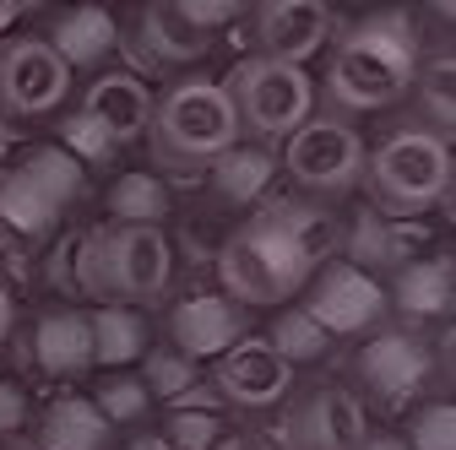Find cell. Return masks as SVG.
<instances>
[{
	"mask_svg": "<svg viewBox=\"0 0 456 450\" xmlns=\"http://www.w3.org/2000/svg\"><path fill=\"white\" fill-rule=\"evenodd\" d=\"M331 255V217L305 196H266L217 245V293L240 309H282Z\"/></svg>",
	"mask_w": 456,
	"mask_h": 450,
	"instance_id": "obj_1",
	"label": "cell"
},
{
	"mask_svg": "<svg viewBox=\"0 0 456 450\" xmlns=\"http://www.w3.org/2000/svg\"><path fill=\"white\" fill-rule=\"evenodd\" d=\"M424 60V22L413 6H375L359 22L337 28L326 44V71L315 76V108L337 120L386 115L408 98Z\"/></svg>",
	"mask_w": 456,
	"mask_h": 450,
	"instance_id": "obj_2",
	"label": "cell"
},
{
	"mask_svg": "<svg viewBox=\"0 0 456 450\" xmlns=\"http://www.w3.org/2000/svg\"><path fill=\"white\" fill-rule=\"evenodd\" d=\"M66 255H71V299H93V304L158 309L180 271L175 234L142 229V222H98Z\"/></svg>",
	"mask_w": 456,
	"mask_h": 450,
	"instance_id": "obj_3",
	"label": "cell"
},
{
	"mask_svg": "<svg viewBox=\"0 0 456 450\" xmlns=\"http://www.w3.org/2000/svg\"><path fill=\"white\" fill-rule=\"evenodd\" d=\"M142 141H147V168L158 180H168V185L201 180L207 168L240 141V120H234V103H228L223 82L180 71L152 98Z\"/></svg>",
	"mask_w": 456,
	"mask_h": 450,
	"instance_id": "obj_4",
	"label": "cell"
},
{
	"mask_svg": "<svg viewBox=\"0 0 456 450\" xmlns=\"http://www.w3.org/2000/svg\"><path fill=\"white\" fill-rule=\"evenodd\" d=\"M364 206L413 222L424 212H440L451 201V141H440L424 125H391L375 147H364V174H359Z\"/></svg>",
	"mask_w": 456,
	"mask_h": 450,
	"instance_id": "obj_5",
	"label": "cell"
},
{
	"mask_svg": "<svg viewBox=\"0 0 456 450\" xmlns=\"http://www.w3.org/2000/svg\"><path fill=\"white\" fill-rule=\"evenodd\" d=\"M217 82H223L228 103H234L240 141H256V147L277 152L315 115V76H310V66L266 60V54H240Z\"/></svg>",
	"mask_w": 456,
	"mask_h": 450,
	"instance_id": "obj_6",
	"label": "cell"
},
{
	"mask_svg": "<svg viewBox=\"0 0 456 450\" xmlns=\"http://www.w3.org/2000/svg\"><path fill=\"white\" fill-rule=\"evenodd\" d=\"M440 348L429 342L424 331L413 325H380L370 336H359V348H354V364H348V380L359 390V402L386 418H403L408 407H419L429 397V385L440 380Z\"/></svg>",
	"mask_w": 456,
	"mask_h": 450,
	"instance_id": "obj_7",
	"label": "cell"
},
{
	"mask_svg": "<svg viewBox=\"0 0 456 450\" xmlns=\"http://www.w3.org/2000/svg\"><path fill=\"white\" fill-rule=\"evenodd\" d=\"M364 136L354 131V120H337V115H315L277 147V174L289 180L305 201H342L359 190L364 174Z\"/></svg>",
	"mask_w": 456,
	"mask_h": 450,
	"instance_id": "obj_8",
	"label": "cell"
},
{
	"mask_svg": "<svg viewBox=\"0 0 456 450\" xmlns=\"http://www.w3.org/2000/svg\"><path fill=\"white\" fill-rule=\"evenodd\" d=\"M375 418L359 402V390L342 374H321L310 385H294L282 402V423L266 429L282 450H359L370 439Z\"/></svg>",
	"mask_w": 456,
	"mask_h": 450,
	"instance_id": "obj_9",
	"label": "cell"
},
{
	"mask_svg": "<svg viewBox=\"0 0 456 450\" xmlns=\"http://www.w3.org/2000/svg\"><path fill=\"white\" fill-rule=\"evenodd\" d=\"M71 66L54 54L38 33H6L0 38V120L12 131L38 125L71 103Z\"/></svg>",
	"mask_w": 456,
	"mask_h": 450,
	"instance_id": "obj_10",
	"label": "cell"
},
{
	"mask_svg": "<svg viewBox=\"0 0 456 450\" xmlns=\"http://www.w3.org/2000/svg\"><path fill=\"white\" fill-rule=\"evenodd\" d=\"M299 369H289L261 331H245L234 348H223L207 364V390L217 397L223 413H277L282 402L294 397Z\"/></svg>",
	"mask_w": 456,
	"mask_h": 450,
	"instance_id": "obj_11",
	"label": "cell"
},
{
	"mask_svg": "<svg viewBox=\"0 0 456 450\" xmlns=\"http://www.w3.org/2000/svg\"><path fill=\"white\" fill-rule=\"evenodd\" d=\"M294 304L310 309V320L331 336V342H359V336H370V331H380L391 320L386 283L370 277V271H359V266H348V261H337V255H326L310 271V283H305V293Z\"/></svg>",
	"mask_w": 456,
	"mask_h": 450,
	"instance_id": "obj_12",
	"label": "cell"
},
{
	"mask_svg": "<svg viewBox=\"0 0 456 450\" xmlns=\"http://www.w3.org/2000/svg\"><path fill=\"white\" fill-rule=\"evenodd\" d=\"M245 22H250V54L289 66H310L337 38L331 0H250Z\"/></svg>",
	"mask_w": 456,
	"mask_h": 450,
	"instance_id": "obj_13",
	"label": "cell"
},
{
	"mask_svg": "<svg viewBox=\"0 0 456 450\" xmlns=\"http://www.w3.org/2000/svg\"><path fill=\"white\" fill-rule=\"evenodd\" d=\"M212 33L185 22L175 12V0H142L136 17L120 28V54H131V71H185L212 54Z\"/></svg>",
	"mask_w": 456,
	"mask_h": 450,
	"instance_id": "obj_14",
	"label": "cell"
},
{
	"mask_svg": "<svg viewBox=\"0 0 456 450\" xmlns=\"http://www.w3.org/2000/svg\"><path fill=\"white\" fill-rule=\"evenodd\" d=\"M77 115L82 120H93L114 147H136L142 141V131H147V115H152V87H147V76L142 71H131V66H103V71H93L87 82H82V92H77Z\"/></svg>",
	"mask_w": 456,
	"mask_h": 450,
	"instance_id": "obj_15",
	"label": "cell"
},
{
	"mask_svg": "<svg viewBox=\"0 0 456 450\" xmlns=\"http://www.w3.org/2000/svg\"><path fill=\"white\" fill-rule=\"evenodd\" d=\"M22 364L44 380H82L93 374V336H87V304H49L28 325Z\"/></svg>",
	"mask_w": 456,
	"mask_h": 450,
	"instance_id": "obj_16",
	"label": "cell"
},
{
	"mask_svg": "<svg viewBox=\"0 0 456 450\" xmlns=\"http://www.w3.org/2000/svg\"><path fill=\"white\" fill-rule=\"evenodd\" d=\"M245 315L250 309H240L234 299H223V293H191L180 304H168V315H163V342L180 348L185 358H196L207 369L223 348H234L240 336L250 331Z\"/></svg>",
	"mask_w": 456,
	"mask_h": 450,
	"instance_id": "obj_17",
	"label": "cell"
},
{
	"mask_svg": "<svg viewBox=\"0 0 456 450\" xmlns=\"http://www.w3.org/2000/svg\"><path fill=\"white\" fill-rule=\"evenodd\" d=\"M61 60L77 71H103L114 54H120V22H114V12L103 6V0H77V6H61L49 17V28L38 33Z\"/></svg>",
	"mask_w": 456,
	"mask_h": 450,
	"instance_id": "obj_18",
	"label": "cell"
},
{
	"mask_svg": "<svg viewBox=\"0 0 456 450\" xmlns=\"http://www.w3.org/2000/svg\"><path fill=\"white\" fill-rule=\"evenodd\" d=\"M386 309L413 331H424L429 320H445L451 315V255L445 250L408 255L386 283Z\"/></svg>",
	"mask_w": 456,
	"mask_h": 450,
	"instance_id": "obj_19",
	"label": "cell"
},
{
	"mask_svg": "<svg viewBox=\"0 0 456 450\" xmlns=\"http://www.w3.org/2000/svg\"><path fill=\"white\" fill-rule=\"evenodd\" d=\"M114 439L120 434L98 418L87 390H61L33 418V450H109Z\"/></svg>",
	"mask_w": 456,
	"mask_h": 450,
	"instance_id": "obj_20",
	"label": "cell"
},
{
	"mask_svg": "<svg viewBox=\"0 0 456 450\" xmlns=\"http://www.w3.org/2000/svg\"><path fill=\"white\" fill-rule=\"evenodd\" d=\"M331 255L337 261H348L370 277H391L396 266L408 261V245H403V222H391L370 206L348 212V222L342 229H331Z\"/></svg>",
	"mask_w": 456,
	"mask_h": 450,
	"instance_id": "obj_21",
	"label": "cell"
},
{
	"mask_svg": "<svg viewBox=\"0 0 456 450\" xmlns=\"http://www.w3.org/2000/svg\"><path fill=\"white\" fill-rule=\"evenodd\" d=\"M201 180H207V190H212L217 206L250 212V206L266 201V190H272V180H277V152H272V147H256V141H234Z\"/></svg>",
	"mask_w": 456,
	"mask_h": 450,
	"instance_id": "obj_22",
	"label": "cell"
},
{
	"mask_svg": "<svg viewBox=\"0 0 456 450\" xmlns=\"http://www.w3.org/2000/svg\"><path fill=\"white\" fill-rule=\"evenodd\" d=\"M87 336H93V369H136L142 353L158 342L147 309L131 304H87Z\"/></svg>",
	"mask_w": 456,
	"mask_h": 450,
	"instance_id": "obj_23",
	"label": "cell"
},
{
	"mask_svg": "<svg viewBox=\"0 0 456 450\" xmlns=\"http://www.w3.org/2000/svg\"><path fill=\"white\" fill-rule=\"evenodd\" d=\"M152 429H158V439H163L168 450H212V445L228 434V413L217 407V397H212L207 380H201V385L185 390L180 402L158 407Z\"/></svg>",
	"mask_w": 456,
	"mask_h": 450,
	"instance_id": "obj_24",
	"label": "cell"
},
{
	"mask_svg": "<svg viewBox=\"0 0 456 450\" xmlns=\"http://www.w3.org/2000/svg\"><path fill=\"white\" fill-rule=\"evenodd\" d=\"M456 60H451V44H435V49H424V60H419V71H413V87H408V98H413V125H424V131H435L440 141H451V125H456Z\"/></svg>",
	"mask_w": 456,
	"mask_h": 450,
	"instance_id": "obj_25",
	"label": "cell"
},
{
	"mask_svg": "<svg viewBox=\"0 0 456 450\" xmlns=\"http://www.w3.org/2000/svg\"><path fill=\"white\" fill-rule=\"evenodd\" d=\"M103 222H142V229H168L175 217V190L168 180H158L152 168H126L114 174L109 190H103Z\"/></svg>",
	"mask_w": 456,
	"mask_h": 450,
	"instance_id": "obj_26",
	"label": "cell"
},
{
	"mask_svg": "<svg viewBox=\"0 0 456 450\" xmlns=\"http://www.w3.org/2000/svg\"><path fill=\"white\" fill-rule=\"evenodd\" d=\"M87 402L98 407V418H103L114 434L147 429V423H152V413H158L136 369H98V374H93V390H87Z\"/></svg>",
	"mask_w": 456,
	"mask_h": 450,
	"instance_id": "obj_27",
	"label": "cell"
},
{
	"mask_svg": "<svg viewBox=\"0 0 456 450\" xmlns=\"http://www.w3.org/2000/svg\"><path fill=\"white\" fill-rule=\"evenodd\" d=\"M266 342L289 358V369H315V364H326L331 353H337V342L310 320V309L305 304H282V309H272V320H266Z\"/></svg>",
	"mask_w": 456,
	"mask_h": 450,
	"instance_id": "obj_28",
	"label": "cell"
},
{
	"mask_svg": "<svg viewBox=\"0 0 456 450\" xmlns=\"http://www.w3.org/2000/svg\"><path fill=\"white\" fill-rule=\"evenodd\" d=\"M136 374H142V385H147L152 407H168V402H180L191 385H201V380H207V369H201L196 358H185L180 348H168V342H152V348L142 353Z\"/></svg>",
	"mask_w": 456,
	"mask_h": 450,
	"instance_id": "obj_29",
	"label": "cell"
},
{
	"mask_svg": "<svg viewBox=\"0 0 456 450\" xmlns=\"http://www.w3.org/2000/svg\"><path fill=\"white\" fill-rule=\"evenodd\" d=\"M396 434H403L408 450H456V413H451V397H424L419 407H408Z\"/></svg>",
	"mask_w": 456,
	"mask_h": 450,
	"instance_id": "obj_30",
	"label": "cell"
},
{
	"mask_svg": "<svg viewBox=\"0 0 456 450\" xmlns=\"http://www.w3.org/2000/svg\"><path fill=\"white\" fill-rule=\"evenodd\" d=\"M54 147H66V152H71L82 168H109L114 157H120V147H114V141H109V136H103L93 120H82L77 108H71L66 120H61V136H54Z\"/></svg>",
	"mask_w": 456,
	"mask_h": 450,
	"instance_id": "obj_31",
	"label": "cell"
},
{
	"mask_svg": "<svg viewBox=\"0 0 456 450\" xmlns=\"http://www.w3.org/2000/svg\"><path fill=\"white\" fill-rule=\"evenodd\" d=\"M33 418H38V402L22 380H0V445H22L33 434Z\"/></svg>",
	"mask_w": 456,
	"mask_h": 450,
	"instance_id": "obj_32",
	"label": "cell"
},
{
	"mask_svg": "<svg viewBox=\"0 0 456 450\" xmlns=\"http://www.w3.org/2000/svg\"><path fill=\"white\" fill-rule=\"evenodd\" d=\"M245 6L250 0H175V12L185 17V22H196L201 33H223V28H234L240 17H245Z\"/></svg>",
	"mask_w": 456,
	"mask_h": 450,
	"instance_id": "obj_33",
	"label": "cell"
},
{
	"mask_svg": "<svg viewBox=\"0 0 456 450\" xmlns=\"http://www.w3.org/2000/svg\"><path fill=\"white\" fill-rule=\"evenodd\" d=\"M212 450H282V445H277L266 429H228Z\"/></svg>",
	"mask_w": 456,
	"mask_h": 450,
	"instance_id": "obj_34",
	"label": "cell"
},
{
	"mask_svg": "<svg viewBox=\"0 0 456 450\" xmlns=\"http://www.w3.org/2000/svg\"><path fill=\"white\" fill-rule=\"evenodd\" d=\"M109 450H168L163 439H158V429L147 423V429H131V434H120V439H114Z\"/></svg>",
	"mask_w": 456,
	"mask_h": 450,
	"instance_id": "obj_35",
	"label": "cell"
},
{
	"mask_svg": "<svg viewBox=\"0 0 456 450\" xmlns=\"http://www.w3.org/2000/svg\"><path fill=\"white\" fill-rule=\"evenodd\" d=\"M12 331H17V293L0 283V348L12 342Z\"/></svg>",
	"mask_w": 456,
	"mask_h": 450,
	"instance_id": "obj_36",
	"label": "cell"
},
{
	"mask_svg": "<svg viewBox=\"0 0 456 450\" xmlns=\"http://www.w3.org/2000/svg\"><path fill=\"white\" fill-rule=\"evenodd\" d=\"M359 450H408V445H403V434H396V429H370V439Z\"/></svg>",
	"mask_w": 456,
	"mask_h": 450,
	"instance_id": "obj_37",
	"label": "cell"
},
{
	"mask_svg": "<svg viewBox=\"0 0 456 450\" xmlns=\"http://www.w3.org/2000/svg\"><path fill=\"white\" fill-rule=\"evenodd\" d=\"M22 17V0H0V38L12 33V22Z\"/></svg>",
	"mask_w": 456,
	"mask_h": 450,
	"instance_id": "obj_38",
	"label": "cell"
},
{
	"mask_svg": "<svg viewBox=\"0 0 456 450\" xmlns=\"http://www.w3.org/2000/svg\"><path fill=\"white\" fill-rule=\"evenodd\" d=\"M6 157H12V125L0 120V163H6Z\"/></svg>",
	"mask_w": 456,
	"mask_h": 450,
	"instance_id": "obj_39",
	"label": "cell"
},
{
	"mask_svg": "<svg viewBox=\"0 0 456 450\" xmlns=\"http://www.w3.org/2000/svg\"><path fill=\"white\" fill-rule=\"evenodd\" d=\"M114 6H142V0H114Z\"/></svg>",
	"mask_w": 456,
	"mask_h": 450,
	"instance_id": "obj_40",
	"label": "cell"
},
{
	"mask_svg": "<svg viewBox=\"0 0 456 450\" xmlns=\"http://www.w3.org/2000/svg\"><path fill=\"white\" fill-rule=\"evenodd\" d=\"M0 450H28V445H0Z\"/></svg>",
	"mask_w": 456,
	"mask_h": 450,
	"instance_id": "obj_41",
	"label": "cell"
},
{
	"mask_svg": "<svg viewBox=\"0 0 456 450\" xmlns=\"http://www.w3.org/2000/svg\"><path fill=\"white\" fill-rule=\"evenodd\" d=\"M359 6H375V0H359Z\"/></svg>",
	"mask_w": 456,
	"mask_h": 450,
	"instance_id": "obj_42",
	"label": "cell"
}]
</instances>
